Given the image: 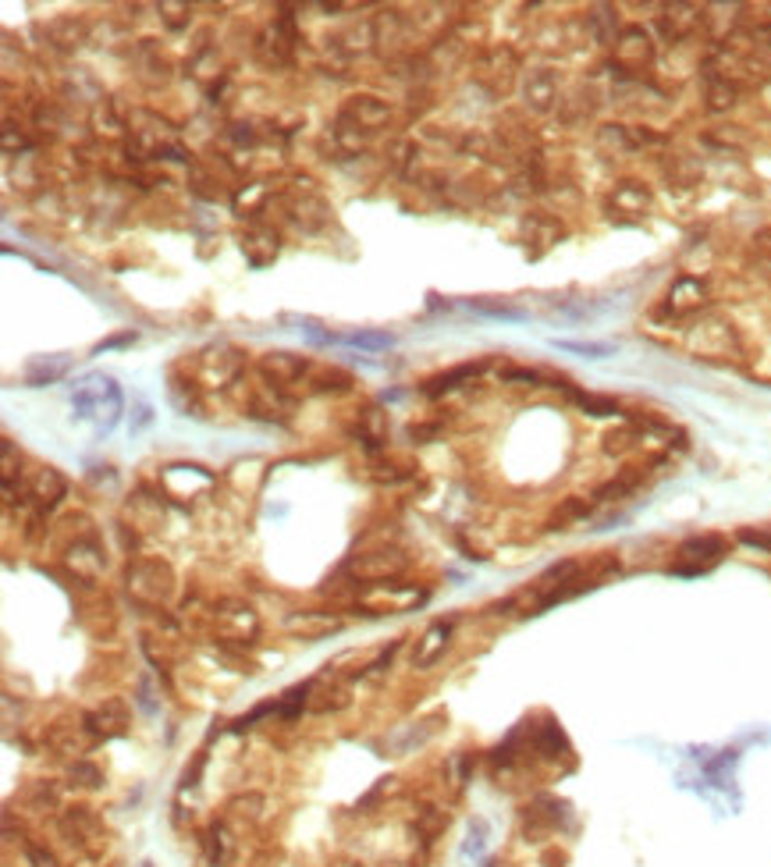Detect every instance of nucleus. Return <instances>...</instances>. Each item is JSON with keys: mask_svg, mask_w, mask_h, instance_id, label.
Returning <instances> with one entry per match:
<instances>
[{"mask_svg": "<svg viewBox=\"0 0 771 867\" xmlns=\"http://www.w3.org/2000/svg\"><path fill=\"white\" fill-rule=\"evenodd\" d=\"M278 249H282V238H278V231L267 228V224H256V228H249V231L242 235V253H246V260H249L253 267H267V264L278 256Z\"/></svg>", "mask_w": 771, "mask_h": 867, "instance_id": "f3484780", "label": "nucleus"}, {"mask_svg": "<svg viewBox=\"0 0 771 867\" xmlns=\"http://www.w3.org/2000/svg\"><path fill=\"white\" fill-rule=\"evenodd\" d=\"M526 238H541V246H555L562 238V224L548 213H533L526 217Z\"/></svg>", "mask_w": 771, "mask_h": 867, "instance_id": "f704fd0d", "label": "nucleus"}, {"mask_svg": "<svg viewBox=\"0 0 771 867\" xmlns=\"http://www.w3.org/2000/svg\"><path fill=\"white\" fill-rule=\"evenodd\" d=\"M285 206H289L291 221H295L299 228H306V231L324 228V224H327V217H331L327 199L313 189V182H299L295 189H289V195H285Z\"/></svg>", "mask_w": 771, "mask_h": 867, "instance_id": "1a4fd4ad", "label": "nucleus"}, {"mask_svg": "<svg viewBox=\"0 0 771 867\" xmlns=\"http://www.w3.org/2000/svg\"><path fill=\"white\" fill-rule=\"evenodd\" d=\"M608 210L619 213V217H629V221H640L647 210H651V193L640 186V182H619L611 195H608Z\"/></svg>", "mask_w": 771, "mask_h": 867, "instance_id": "dca6fc26", "label": "nucleus"}, {"mask_svg": "<svg viewBox=\"0 0 771 867\" xmlns=\"http://www.w3.org/2000/svg\"><path fill=\"white\" fill-rule=\"evenodd\" d=\"M651 61H654V39H651V32L644 25L622 29V36L615 43V65L622 72H644V68H651Z\"/></svg>", "mask_w": 771, "mask_h": 867, "instance_id": "9b49d317", "label": "nucleus"}, {"mask_svg": "<svg viewBox=\"0 0 771 867\" xmlns=\"http://www.w3.org/2000/svg\"><path fill=\"white\" fill-rule=\"evenodd\" d=\"M93 740H100V736L93 733V725H90V715L79 718V722L50 725V733H47V743H50L57 754H72V758L86 754V750L93 747Z\"/></svg>", "mask_w": 771, "mask_h": 867, "instance_id": "f8f14e48", "label": "nucleus"}, {"mask_svg": "<svg viewBox=\"0 0 771 867\" xmlns=\"http://www.w3.org/2000/svg\"><path fill=\"white\" fill-rule=\"evenodd\" d=\"M43 32H47V39H50L57 50H75V47L86 39V25H82L79 18H72V14H57V18H50Z\"/></svg>", "mask_w": 771, "mask_h": 867, "instance_id": "bb28decb", "label": "nucleus"}, {"mask_svg": "<svg viewBox=\"0 0 771 867\" xmlns=\"http://www.w3.org/2000/svg\"><path fill=\"white\" fill-rule=\"evenodd\" d=\"M477 313H483V316H494V320H526V313L523 309H515V306H505V302H490V299H473L470 302Z\"/></svg>", "mask_w": 771, "mask_h": 867, "instance_id": "37998d69", "label": "nucleus"}, {"mask_svg": "<svg viewBox=\"0 0 771 867\" xmlns=\"http://www.w3.org/2000/svg\"><path fill=\"white\" fill-rule=\"evenodd\" d=\"M586 512H590V501H583V498H569V501H566V505L555 512V519H551V523H555V530H566V526L579 523Z\"/></svg>", "mask_w": 771, "mask_h": 867, "instance_id": "49530a36", "label": "nucleus"}, {"mask_svg": "<svg viewBox=\"0 0 771 867\" xmlns=\"http://www.w3.org/2000/svg\"><path fill=\"white\" fill-rule=\"evenodd\" d=\"M342 342L352 345V349H363V352H385L394 345V334H387V331H352Z\"/></svg>", "mask_w": 771, "mask_h": 867, "instance_id": "e433bc0d", "label": "nucleus"}, {"mask_svg": "<svg viewBox=\"0 0 771 867\" xmlns=\"http://www.w3.org/2000/svg\"><path fill=\"white\" fill-rule=\"evenodd\" d=\"M249 416L253 420H267V423H285L291 416V402H285V394L278 391V387H256L253 394H249Z\"/></svg>", "mask_w": 771, "mask_h": 867, "instance_id": "4be33fe9", "label": "nucleus"}, {"mask_svg": "<svg viewBox=\"0 0 771 867\" xmlns=\"http://www.w3.org/2000/svg\"><path fill=\"white\" fill-rule=\"evenodd\" d=\"M139 707H143L146 715H153V711H157V704H153V697H150V682H146V679L139 682Z\"/></svg>", "mask_w": 771, "mask_h": 867, "instance_id": "6e6d98bb", "label": "nucleus"}, {"mask_svg": "<svg viewBox=\"0 0 771 867\" xmlns=\"http://www.w3.org/2000/svg\"><path fill=\"white\" fill-rule=\"evenodd\" d=\"M501 381L505 385H544V374L541 370H530V367H505L501 370Z\"/></svg>", "mask_w": 771, "mask_h": 867, "instance_id": "09e8293b", "label": "nucleus"}, {"mask_svg": "<svg viewBox=\"0 0 771 867\" xmlns=\"http://www.w3.org/2000/svg\"><path fill=\"white\" fill-rule=\"evenodd\" d=\"M316 697H324V700H313L309 704V711H342V707H349V689L345 686H324Z\"/></svg>", "mask_w": 771, "mask_h": 867, "instance_id": "79ce46f5", "label": "nucleus"}, {"mask_svg": "<svg viewBox=\"0 0 771 867\" xmlns=\"http://www.w3.org/2000/svg\"><path fill=\"white\" fill-rule=\"evenodd\" d=\"M125 579H128V594L146 608H160L175 594V569L164 559H135Z\"/></svg>", "mask_w": 771, "mask_h": 867, "instance_id": "f03ea898", "label": "nucleus"}, {"mask_svg": "<svg viewBox=\"0 0 771 867\" xmlns=\"http://www.w3.org/2000/svg\"><path fill=\"white\" fill-rule=\"evenodd\" d=\"M487 367H490L487 360H477V363H459V367H452V370L437 374L434 381H427L423 394L437 398V394H445V391H455V387H463V385H470V381H477V377H481Z\"/></svg>", "mask_w": 771, "mask_h": 867, "instance_id": "5701e85b", "label": "nucleus"}, {"mask_svg": "<svg viewBox=\"0 0 771 867\" xmlns=\"http://www.w3.org/2000/svg\"><path fill=\"white\" fill-rule=\"evenodd\" d=\"M203 765H206V754H199L193 768H186V775H182V789H193L195 778H199V771H203Z\"/></svg>", "mask_w": 771, "mask_h": 867, "instance_id": "5fc2aeb1", "label": "nucleus"}, {"mask_svg": "<svg viewBox=\"0 0 771 867\" xmlns=\"http://www.w3.org/2000/svg\"><path fill=\"white\" fill-rule=\"evenodd\" d=\"M164 487H168V494H175V498H193L195 490L213 487V473H206L203 466L175 463V466H164Z\"/></svg>", "mask_w": 771, "mask_h": 867, "instance_id": "2eb2a0df", "label": "nucleus"}, {"mask_svg": "<svg viewBox=\"0 0 771 867\" xmlns=\"http://www.w3.org/2000/svg\"><path fill=\"white\" fill-rule=\"evenodd\" d=\"M405 566H409V559H405V551L402 548H374V551H363V555H356L352 559V577L363 579V583H370V586H385L387 579L402 577L405 573Z\"/></svg>", "mask_w": 771, "mask_h": 867, "instance_id": "423d86ee", "label": "nucleus"}, {"mask_svg": "<svg viewBox=\"0 0 771 867\" xmlns=\"http://www.w3.org/2000/svg\"><path fill=\"white\" fill-rule=\"evenodd\" d=\"M135 342V334L128 331V334H117V338H107L103 345H97V352H107V349H117V345H132Z\"/></svg>", "mask_w": 771, "mask_h": 867, "instance_id": "4d7b16f0", "label": "nucleus"}, {"mask_svg": "<svg viewBox=\"0 0 771 867\" xmlns=\"http://www.w3.org/2000/svg\"><path fill=\"white\" fill-rule=\"evenodd\" d=\"M61 832L72 846L79 850H100L103 839H107V828L100 821V814L93 807H72L61 814Z\"/></svg>", "mask_w": 771, "mask_h": 867, "instance_id": "9d476101", "label": "nucleus"}, {"mask_svg": "<svg viewBox=\"0 0 771 867\" xmlns=\"http://www.w3.org/2000/svg\"><path fill=\"white\" fill-rule=\"evenodd\" d=\"M195 381H178V374H171V385H168V394H171V402L182 409V412H199V405H195Z\"/></svg>", "mask_w": 771, "mask_h": 867, "instance_id": "ea45409f", "label": "nucleus"}, {"mask_svg": "<svg viewBox=\"0 0 771 867\" xmlns=\"http://www.w3.org/2000/svg\"><path fill=\"white\" fill-rule=\"evenodd\" d=\"M25 490H29L32 508L43 516L47 508H54V505H57V501L68 494V481H65V477H61L54 466H39V470L29 477V487H25Z\"/></svg>", "mask_w": 771, "mask_h": 867, "instance_id": "ddd939ff", "label": "nucleus"}, {"mask_svg": "<svg viewBox=\"0 0 771 867\" xmlns=\"http://www.w3.org/2000/svg\"><path fill=\"white\" fill-rule=\"evenodd\" d=\"M334 629H342V619L320 615V611H302V615H291L289 619V633L302 637V640H320V637H327Z\"/></svg>", "mask_w": 771, "mask_h": 867, "instance_id": "cd10ccee", "label": "nucleus"}, {"mask_svg": "<svg viewBox=\"0 0 771 867\" xmlns=\"http://www.w3.org/2000/svg\"><path fill=\"white\" fill-rule=\"evenodd\" d=\"M523 97H526V107H530V110L548 114V110L555 107V100H559V82H555V75H551L548 68H533V72L526 75V82H523Z\"/></svg>", "mask_w": 771, "mask_h": 867, "instance_id": "aec40b11", "label": "nucleus"}, {"mask_svg": "<svg viewBox=\"0 0 771 867\" xmlns=\"http://www.w3.org/2000/svg\"><path fill=\"white\" fill-rule=\"evenodd\" d=\"M342 114H345L349 121H356L363 132H381V128L387 125V117H391V110H387L377 97H356Z\"/></svg>", "mask_w": 771, "mask_h": 867, "instance_id": "b1692460", "label": "nucleus"}, {"mask_svg": "<svg viewBox=\"0 0 771 867\" xmlns=\"http://www.w3.org/2000/svg\"><path fill=\"white\" fill-rule=\"evenodd\" d=\"M736 541L747 544V548H754V551H768L771 555V533H765V530H740Z\"/></svg>", "mask_w": 771, "mask_h": 867, "instance_id": "3c124183", "label": "nucleus"}, {"mask_svg": "<svg viewBox=\"0 0 771 867\" xmlns=\"http://www.w3.org/2000/svg\"><path fill=\"white\" fill-rule=\"evenodd\" d=\"M100 782H103V771L93 765V761H75L72 765V771H68V785H79V789H97Z\"/></svg>", "mask_w": 771, "mask_h": 867, "instance_id": "a19ab883", "label": "nucleus"}, {"mask_svg": "<svg viewBox=\"0 0 771 867\" xmlns=\"http://www.w3.org/2000/svg\"><path fill=\"white\" fill-rule=\"evenodd\" d=\"M736 97H740V86H732L729 79H722L715 72H704V107L707 110L722 114V110H729L736 103Z\"/></svg>", "mask_w": 771, "mask_h": 867, "instance_id": "c756f323", "label": "nucleus"}, {"mask_svg": "<svg viewBox=\"0 0 771 867\" xmlns=\"http://www.w3.org/2000/svg\"><path fill=\"white\" fill-rule=\"evenodd\" d=\"M306 385L313 387V391H334V394H342V391H349L352 387V374L349 370H338V367H313L309 370V377H306Z\"/></svg>", "mask_w": 771, "mask_h": 867, "instance_id": "2f4dec72", "label": "nucleus"}, {"mask_svg": "<svg viewBox=\"0 0 771 867\" xmlns=\"http://www.w3.org/2000/svg\"><path fill=\"white\" fill-rule=\"evenodd\" d=\"M569 398L576 402L586 416H611V412H619V402L615 398H601V394H586V391H569Z\"/></svg>", "mask_w": 771, "mask_h": 867, "instance_id": "58836bf2", "label": "nucleus"}, {"mask_svg": "<svg viewBox=\"0 0 771 867\" xmlns=\"http://www.w3.org/2000/svg\"><path fill=\"white\" fill-rule=\"evenodd\" d=\"M160 14H164V22H168L171 29H186L193 7H189V4H160Z\"/></svg>", "mask_w": 771, "mask_h": 867, "instance_id": "8fccbe9b", "label": "nucleus"}, {"mask_svg": "<svg viewBox=\"0 0 771 867\" xmlns=\"http://www.w3.org/2000/svg\"><path fill=\"white\" fill-rule=\"evenodd\" d=\"M689 349L700 352V356H718L722 360V356H736L740 352V338H736V331L725 320L707 316V320L689 327Z\"/></svg>", "mask_w": 771, "mask_h": 867, "instance_id": "6e6552de", "label": "nucleus"}, {"mask_svg": "<svg viewBox=\"0 0 771 867\" xmlns=\"http://www.w3.org/2000/svg\"><path fill=\"white\" fill-rule=\"evenodd\" d=\"M143 867H153V864H143Z\"/></svg>", "mask_w": 771, "mask_h": 867, "instance_id": "bf43d9fd", "label": "nucleus"}, {"mask_svg": "<svg viewBox=\"0 0 771 867\" xmlns=\"http://www.w3.org/2000/svg\"><path fill=\"white\" fill-rule=\"evenodd\" d=\"M640 483H644V473H640V470H626L619 481L604 483V487L593 494V501H615V498H626V494H633Z\"/></svg>", "mask_w": 771, "mask_h": 867, "instance_id": "4c0bfd02", "label": "nucleus"}, {"mask_svg": "<svg viewBox=\"0 0 771 867\" xmlns=\"http://www.w3.org/2000/svg\"><path fill=\"white\" fill-rule=\"evenodd\" d=\"M448 637H452V622H434V626L416 640V647H412V669H430V665L445 655Z\"/></svg>", "mask_w": 771, "mask_h": 867, "instance_id": "412c9836", "label": "nucleus"}, {"mask_svg": "<svg viewBox=\"0 0 771 867\" xmlns=\"http://www.w3.org/2000/svg\"><path fill=\"white\" fill-rule=\"evenodd\" d=\"M206 861L213 867H221L224 861H228V832L221 828V825H213L210 832H206Z\"/></svg>", "mask_w": 771, "mask_h": 867, "instance_id": "a18cd8bd", "label": "nucleus"}, {"mask_svg": "<svg viewBox=\"0 0 771 867\" xmlns=\"http://www.w3.org/2000/svg\"><path fill=\"white\" fill-rule=\"evenodd\" d=\"M483 836H487V825H483V821H473V825H470V843L463 846V854H466V857H470V854H473V857H481V854H483Z\"/></svg>", "mask_w": 771, "mask_h": 867, "instance_id": "603ef678", "label": "nucleus"}, {"mask_svg": "<svg viewBox=\"0 0 771 867\" xmlns=\"http://www.w3.org/2000/svg\"><path fill=\"white\" fill-rule=\"evenodd\" d=\"M704 295H707V289H704L697 278H679V282L672 285V291H669V299H665V309H669L672 316L697 313V309L704 306Z\"/></svg>", "mask_w": 771, "mask_h": 867, "instance_id": "393cba45", "label": "nucleus"}, {"mask_svg": "<svg viewBox=\"0 0 771 867\" xmlns=\"http://www.w3.org/2000/svg\"><path fill=\"white\" fill-rule=\"evenodd\" d=\"M309 370H313L309 360H302L295 352H285V349H274V352L260 356V377L271 387H278V391H285L291 385H306Z\"/></svg>", "mask_w": 771, "mask_h": 867, "instance_id": "0eeeda50", "label": "nucleus"}, {"mask_svg": "<svg viewBox=\"0 0 771 867\" xmlns=\"http://www.w3.org/2000/svg\"><path fill=\"white\" fill-rule=\"evenodd\" d=\"M18 466H22V455H18L14 441L4 438V445H0V477H4V494H7V501H11V494H14V477L22 473Z\"/></svg>", "mask_w": 771, "mask_h": 867, "instance_id": "c9c22d12", "label": "nucleus"}, {"mask_svg": "<svg viewBox=\"0 0 771 867\" xmlns=\"http://www.w3.org/2000/svg\"><path fill=\"white\" fill-rule=\"evenodd\" d=\"M640 441H644V430H640L637 423H629V427H615V430L604 434V452H608V455H626V452H633Z\"/></svg>", "mask_w": 771, "mask_h": 867, "instance_id": "72a5a7b5", "label": "nucleus"}, {"mask_svg": "<svg viewBox=\"0 0 771 867\" xmlns=\"http://www.w3.org/2000/svg\"><path fill=\"white\" fill-rule=\"evenodd\" d=\"M128 519H132V526H139V530H153L160 519H164V508H160V498H150V494H132L128 498Z\"/></svg>", "mask_w": 771, "mask_h": 867, "instance_id": "7c9ffc66", "label": "nucleus"}, {"mask_svg": "<svg viewBox=\"0 0 771 867\" xmlns=\"http://www.w3.org/2000/svg\"><path fill=\"white\" fill-rule=\"evenodd\" d=\"M515 75H519V57H515L512 47H490L477 57V82L490 97L512 93Z\"/></svg>", "mask_w": 771, "mask_h": 867, "instance_id": "39448f33", "label": "nucleus"}, {"mask_svg": "<svg viewBox=\"0 0 771 867\" xmlns=\"http://www.w3.org/2000/svg\"><path fill=\"white\" fill-rule=\"evenodd\" d=\"M25 857H29V864H32V867H61L57 861H54V854H50V850H43V846H36V843H29V846H25Z\"/></svg>", "mask_w": 771, "mask_h": 867, "instance_id": "864d4df0", "label": "nucleus"}, {"mask_svg": "<svg viewBox=\"0 0 771 867\" xmlns=\"http://www.w3.org/2000/svg\"><path fill=\"white\" fill-rule=\"evenodd\" d=\"M758 249H761L765 256H771V231H765V235H758Z\"/></svg>", "mask_w": 771, "mask_h": 867, "instance_id": "13d9d810", "label": "nucleus"}, {"mask_svg": "<svg viewBox=\"0 0 771 867\" xmlns=\"http://www.w3.org/2000/svg\"><path fill=\"white\" fill-rule=\"evenodd\" d=\"M90 725H93V733L103 736V740H117V736H125L128 725H132L128 700H125V697H107L97 711L90 715Z\"/></svg>", "mask_w": 771, "mask_h": 867, "instance_id": "4468645a", "label": "nucleus"}, {"mask_svg": "<svg viewBox=\"0 0 771 867\" xmlns=\"http://www.w3.org/2000/svg\"><path fill=\"white\" fill-rule=\"evenodd\" d=\"M246 370V352L221 342V345H210L203 352H195V381L203 387H228L235 385Z\"/></svg>", "mask_w": 771, "mask_h": 867, "instance_id": "7ed1b4c3", "label": "nucleus"}, {"mask_svg": "<svg viewBox=\"0 0 771 867\" xmlns=\"http://www.w3.org/2000/svg\"><path fill=\"white\" fill-rule=\"evenodd\" d=\"M697 25H700V7H693V4H669L665 14H658V29L669 43L693 36Z\"/></svg>", "mask_w": 771, "mask_h": 867, "instance_id": "a211bd4d", "label": "nucleus"}, {"mask_svg": "<svg viewBox=\"0 0 771 867\" xmlns=\"http://www.w3.org/2000/svg\"><path fill=\"white\" fill-rule=\"evenodd\" d=\"M25 803H29L32 811H47V807H57V789H54L50 782H36V785L29 789Z\"/></svg>", "mask_w": 771, "mask_h": 867, "instance_id": "de8ad7c7", "label": "nucleus"}, {"mask_svg": "<svg viewBox=\"0 0 771 867\" xmlns=\"http://www.w3.org/2000/svg\"><path fill=\"white\" fill-rule=\"evenodd\" d=\"M356 434L367 448H381L387 438V420L381 409H363L360 412V423H356Z\"/></svg>", "mask_w": 771, "mask_h": 867, "instance_id": "473e14b6", "label": "nucleus"}, {"mask_svg": "<svg viewBox=\"0 0 771 867\" xmlns=\"http://www.w3.org/2000/svg\"><path fill=\"white\" fill-rule=\"evenodd\" d=\"M555 349L576 352V356H586V360H601V356L615 352V345H608V342H555Z\"/></svg>", "mask_w": 771, "mask_h": 867, "instance_id": "c03bdc74", "label": "nucleus"}, {"mask_svg": "<svg viewBox=\"0 0 771 867\" xmlns=\"http://www.w3.org/2000/svg\"><path fill=\"white\" fill-rule=\"evenodd\" d=\"M72 412L79 420H90L100 434L114 430L125 412V394L110 374H90L72 391Z\"/></svg>", "mask_w": 771, "mask_h": 867, "instance_id": "f257e3e1", "label": "nucleus"}, {"mask_svg": "<svg viewBox=\"0 0 771 867\" xmlns=\"http://www.w3.org/2000/svg\"><path fill=\"white\" fill-rule=\"evenodd\" d=\"M68 370H72V360H68V356H39V360H32V363L25 367V381H29L32 387H43V385L61 381Z\"/></svg>", "mask_w": 771, "mask_h": 867, "instance_id": "c85d7f7f", "label": "nucleus"}, {"mask_svg": "<svg viewBox=\"0 0 771 867\" xmlns=\"http://www.w3.org/2000/svg\"><path fill=\"white\" fill-rule=\"evenodd\" d=\"M725 559V541L718 533H697L679 544L675 562L669 566L672 577H704Z\"/></svg>", "mask_w": 771, "mask_h": 867, "instance_id": "20e7f679", "label": "nucleus"}, {"mask_svg": "<svg viewBox=\"0 0 771 867\" xmlns=\"http://www.w3.org/2000/svg\"><path fill=\"white\" fill-rule=\"evenodd\" d=\"M374 43L381 47V50H387V54H398V50H405V43H409V22H405V14H398V11H381L377 18H374Z\"/></svg>", "mask_w": 771, "mask_h": 867, "instance_id": "6ab92c4d", "label": "nucleus"}, {"mask_svg": "<svg viewBox=\"0 0 771 867\" xmlns=\"http://www.w3.org/2000/svg\"><path fill=\"white\" fill-rule=\"evenodd\" d=\"M586 25H590L593 43H601V47H615L619 36H622L619 14H615V7H608V4H597V7L586 14Z\"/></svg>", "mask_w": 771, "mask_h": 867, "instance_id": "a878e982", "label": "nucleus"}]
</instances>
